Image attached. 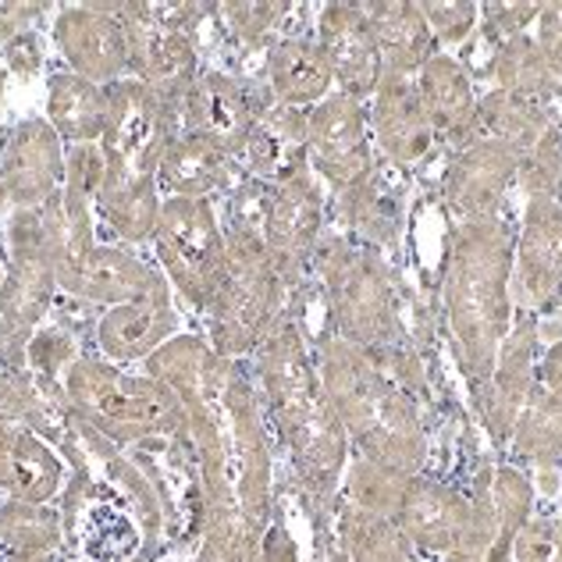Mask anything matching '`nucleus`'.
<instances>
[{"instance_id": "c756f323", "label": "nucleus", "mask_w": 562, "mask_h": 562, "mask_svg": "<svg viewBox=\"0 0 562 562\" xmlns=\"http://www.w3.org/2000/svg\"><path fill=\"white\" fill-rule=\"evenodd\" d=\"M171 324V314L165 310V289L157 285L154 300H136L128 303L122 310H114V314L103 321V346H108L114 357H136L139 349H146L154 342V338H160V331H165Z\"/></svg>"}, {"instance_id": "b1692460", "label": "nucleus", "mask_w": 562, "mask_h": 562, "mask_svg": "<svg viewBox=\"0 0 562 562\" xmlns=\"http://www.w3.org/2000/svg\"><path fill=\"white\" fill-rule=\"evenodd\" d=\"M232 160L225 150H217L214 143H206L200 136L179 132L160 154L157 165V186L171 192V200H206L217 189L232 186Z\"/></svg>"}, {"instance_id": "412c9836", "label": "nucleus", "mask_w": 562, "mask_h": 562, "mask_svg": "<svg viewBox=\"0 0 562 562\" xmlns=\"http://www.w3.org/2000/svg\"><path fill=\"white\" fill-rule=\"evenodd\" d=\"M367 22L374 29L381 76H406L417 79V71L438 54L431 25L420 14V4L395 0V4H363Z\"/></svg>"}, {"instance_id": "7c9ffc66", "label": "nucleus", "mask_w": 562, "mask_h": 562, "mask_svg": "<svg viewBox=\"0 0 562 562\" xmlns=\"http://www.w3.org/2000/svg\"><path fill=\"white\" fill-rule=\"evenodd\" d=\"M82 552L97 562H128L139 552V527L114 502H93L82 516Z\"/></svg>"}, {"instance_id": "473e14b6", "label": "nucleus", "mask_w": 562, "mask_h": 562, "mask_svg": "<svg viewBox=\"0 0 562 562\" xmlns=\"http://www.w3.org/2000/svg\"><path fill=\"white\" fill-rule=\"evenodd\" d=\"M420 14L431 25V36L435 43H446V47H456V43H463L473 29H477V14L481 8L473 4V0H424L420 4Z\"/></svg>"}, {"instance_id": "f257e3e1", "label": "nucleus", "mask_w": 562, "mask_h": 562, "mask_svg": "<svg viewBox=\"0 0 562 562\" xmlns=\"http://www.w3.org/2000/svg\"><path fill=\"white\" fill-rule=\"evenodd\" d=\"M317 374L331 409L367 463L406 473V477L420 473L427 460V438L417 406L381 371L371 349L352 346L338 335L324 338Z\"/></svg>"}, {"instance_id": "393cba45", "label": "nucleus", "mask_w": 562, "mask_h": 562, "mask_svg": "<svg viewBox=\"0 0 562 562\" xmlns=\"http://www.w3.org/2000/svg\"><path fill=\"white\" fill-rule=\"evenodd\" d=\"M47 114L50 128L57 136L71 143H97L103 139L111 122V100L108 90H100L97 82L82 76H54L47 93Z\"/></svg>"}, {"instance_id": "2eb2a0df", "label": "nucleus", "mask_w": 562, "mask_h": 562, "mask_svg": "<svg viewBox=\"0 0 562 562\" xmlns=\"http://www.w3.org/2000/svg\"><path fill=\"white\" fill-rule=\"evenodd\" d=\"M57 47L76 68V76L90 82H122L128 68V40L117 22L114 4H71L61 11L54 29Z\"/></svg>"}, {"instance_id": "ddd939ff", "label": "nucleus", "mask_w": 562, "mask_h": 562, "mask_svg": "<svg viewBox=\"0 0 562 562\" xmlns=\"http://www.w3.org/2000/svg\"><path fill=\"white\" fill-rule=\"evenodd\" d=\"M317 47L328 57L338 93L360 103L374 97L381 82V54L363 4H324L317 14Z\"/></svg>"}, {"instance_id": "2f4dec72", "label": "nucleus", "mask_w": 562, "mask_h": 562, "mask_svg": "<svg viewBox=\"0 0 562 562\" xmlns=\"http://www.w3.org/2000/svg\"><path fill=\"white\" fill-rule=\"evenodd\" d=\"M530 498L535 487L520 470L502 467L492 481V502H495V541L484 552V562H509V544L520 535V527L530 516Z\"/></svg>"}, {"instance_id": "dca6fc26", "label": "nucleus", "mask_w": 562, "mask_h": 562, "mask_svg": "<svg viewBox=\"0 0 562 562\" xmlns=\"http://www.w3.org/2000/svg\"><path fill=\"white\" fill-rule=\"evenodd\" d=\"M371 128L374 139L392 165H417L435 150V125L427 117L417 82L406 76H381L371 97Z\"/></svg>"}, {"instance_id": "0eeeda50", "label": "nucleus", "mask_w": 562, "mask_h": 562, "mask_svg": "<svg viewBox=\"0 0 562 562\" xmlns=\"http://www.w3.org/2000/svg\"><path fill=\"white\" fill-rule=\"evenodd\" d=\"M154 243H157V257L165 260L175 285L196 306L214 303L221 278H225L228 246L214 221L211 200L168 196L160 203Z\"/></svg>"}, {"instance_id": "f8f14e48", "label": "nucleus", "mask_w": 562, "mask_h": 562, "mask_svg": "<svg viewBox=\"0 0 562 562\" xmlns=\"http://www.w3.org/2000/svg\"><path fill=\"white\" fill-rule=\"evenodd\" d=\"M268 111L239 79L206 71L189 86L182 100V132L214 143L228 157H239L246 139L254 136L260 114Z\"/></svg>"}, {"instance_id": "6ab92c4d", "label": "nucleus", "mask_w": 562, "mask_h": 562, "mask_svg": "<svg viewBox=\"0 0 562 562\" xmlns=\"http://www.w3.org/2000/svg\"><path fill=\"white\" fill-rule=\"evenodd\" d=\"M0 182H4V192L14 203L22 206L47 203L57 182H61V136L47 122L19 125L8 143Z\"/></svg>"}, {"instance_id": "f704fd0d", "label": "nucleus", "mask_w": 562, "mask_h": 562, "mask_svg": "<svg viewBox=\"0 0 562 562\" xmlns=\"http://www.w3.org/2000/svg\"><path fill=\"white\" fill-rule=\"evenodd\" d=\"M292 11V4H225L221 14L232 22V29L246 43H260L263 36L278 29V22Z\"/></svg>"}, {"instance_id": "c03bdc74", "label": "nucleus", "mask_w": 562, "mask_h": 562, "mask_svg": "<svg viewBox=\"0 0 562 562\" xmlns=\"http://www.w3.org/2000/svg\"><path fill=\"white\" fill-rule=\"evenodd\" d=\"M4 196H8V192H4V182H0V203H4Z\"/></svg>"}, {"instance_id": "58836bf2", "label": "nucleus", "mask_w": 562, "mask_h": 562, "mask_svg": "<svg viewBox=\"0 0 562 562\" xmlns=\"http://www.w3.org/2000/svg\"><path fill=\"white\" fill-rule=\"evenodd\" d=\"M8 61H11V68L19 71V76H33V71L40 68V61H43V50H40V43H36V36H19L8 47Z\"/></svg>"}, {"instance_id": "5701e85b", "label": "nucleus", "mask_w": 562, "mask_h": 562, "mask_svg": "<svg viewBox=\"0 0 562 562\" xmlns=\"http://www.w3.org/2000/svg\"><path fill=\"white\" fill-rule=\"evenodd\" d=\"M235 160H243L249 175L274 186L292 179L295 171L306 168V114L281 108V103L268 108Z\"/></svg>"}, {"instance_id": "79ce46f5", "label": "nucleus", "mask_w": 562, "mask_h": 562, "mask_svg": "<svg viewBox=\"0 0 562 562\" xmlns=\"http://www.w3.org/2000/svg\"><path fill=\"white\" fill-rule=\"evenodd\" d=\"M446 562H484V555H473V552H449Z\"/></svg>"}, {"instance_id": "37998d69", "label": "nucleus", "mask_w": 562, "mask_h": 562, "mask_svg": "<svg viewBox=\"0 0 562 562\" xmlns=\"http://www.w3.org/2000/svg\"><path fill=\"white\" fill-rule=\"evenodd\" d=\"M0 289H4V260H0Z\"/></svg>"}, {"instance_id": "4c0bfd02", "label": "nucleus", "mask_w": 562, "mask_h": 562, "mask_svg": "<svg viewBox=\"0 0 562 562\" xmlns=\"http://www.w3.org/2000/svg\"><path fill=\"white\" fill-rule=\"evenodd\" d=\"M43 4H0V43H14L22 29L36 19Z\"/></svg>"}, {"instance_id": "a211bd4d", "label": "nucleus", "mask_w": 562, "mask_h": 562, "mask_svg": "<svg viewBox=\"0 0 562 562\" xmlns=\"http://www.w3.org/2000/svg\"><path fill=\"white\" fill-rule=\"evenodd\" d=\"M417 93L427 117L435 125V136L452 143L456 150H463L473 139H481V117H477V97L467 68L449 54H435L417 71Z\"/></svg>"}, {"instance_id": "20e7f679", "label": "nucleus", "mask_w": 562, "mask_h": 562, "mask_svg": "<svg viewBox=\"0 0 562 562\" xmlns=\"http://www.w3.org/2000/svg\"><path fill=\"white\" fill-rule=\"evenodd\" d=\"M317 268L331 295L338 338L360 349L392 346L398 338L395 295L389 268L374 249L331 235V239L317 243Z\"/></svg>"}, {"instance_id": "39448f33", "label": "nucleus", "mask_w": 562, "mask_h": 562, "mask_svg": "<svg viewBox=\"0 0 562 562\" xmlns=\"http://www.w3.org/2000/svg\"><path fill=\"white\" fill-rule=\"evenodd\" d=\"M192 4H114L128 40V65L146 90L179 103L196 82V19Z\"/></svg>"}, {"instance_id": "a878e982", "label": "nucleus", "mask_w": 562, "mask_h": 562, "mask_svg": "<svg viewBox=\"0 0 562 562\" xmlns=\"http://www.w3.org/2000/svg\"><path fill=\"white\" fill-rule=\"evenodd\" d=\"M513 452L520 460L538 463L544 492H555V477L562 467V403L544 392L541 384H535L527 406L520 413V420L513 427Z\"/></svg>"}, {"instance_id": "f03ea898", "label": "nucleus", "mask_w": 562, "mask_h": 562, "mask_svg": "<svg viewBox=\"0 0 562 562\" xmlns=\"http://www.w3.org/2000/svg\"><path fill=\"white\" fill-rule=\"evenodd\" d=\"M513 235L495 217L460 221L446 263V317L473 381H492L502 342L509 335Z\"/></svg>"}, {"instance_id": "f3484780", "label": "nucleus", "mask_w": 562, "mask_h": 562, "mask_svg": "<svg viewBox=\"0 0 562 562\" xmlns=\"http://www.w3.org/2000/svg\"><path fill=\"white\" fill-rule=\"evenodd\" d=\"M520 292L530 303H544L562 289V200L535 192L527 203L520 239L513 246Z\"/></svg>"}, {"instance_id": "ea45409f", "label": "nucleus", "mask_w": 562, "mask_h": 562, "mask_svg": "<svg viewBox=\"0 0 562 562\" xmlns=\"http://www.w3.org/2000/svg\"><path fill=\"white\" fill-rule=\"evenodd\" d=\"M538 384H541L544 392H552L562 403V342L544 352L541 371H538Z\"/></svg>"}, {"instance_id": "e433bc0d", "label": "nucleus", "mask_w": 562, "mask_h": 562, "mask_svg": "<svg viewBox=\"0 0 562 562\" xmlns=\"http://www.w3.org/2000/svg\"><path fill=\"white\" fill-rule=\"evenodd\" d=\"M538 50L555 79H562V0L559 4H541L538 14Z\"/></svg>"}, {"instance_id": "c9c22d12", "label": "nucleus", "mask_w": 562, "mask_h": 562, "mask_svg": "<svg viewBox=\"0 0 562 562\" xmlns=\"http://www.w3.org/2000/svg\"><path fill=\"white\" fill-rule=\"evenodd\" d=\"M484 33L495 36L498 43L524 36L530 22H538L541 4H484Z\"/></svg>"}, {"instance_id": "4be33fe9", "label": "nucleus", "mask_w": 562, "mask_h": 562, "mask_svg": "<svg viewBox=\"0 0 562 562\" xmlns=\"http://www.w3.org/2000/svg\"><path fill=\"white\" fill-rule=\"evenodd\" d=\"M268 82L271 97L289 111H314L321 100L331 97L335 76L328 57L317 47V40L289 36L278 40L268 57Z\"/></svg>"}, {"instance_id": "4468645a", "label": "nucleus", "mask_w": 562, "mask_h": 562, "mask_svg": "<svg viewBox=\"0 0 562 562\" xmlns=\"http://www.w3.org/2000/svg\"><path fill=\"white\" fill-rule=\"evenodd\" d=\"M516 175H520V154L509 143L481 136L456 150L446 171V200L460 221L495 217Z\"/></svg>"}, {"instance_id": "9d476101", "label": "nucleus", "mask_w": 562, "mask_h": 562, "mask_svg": "<svg viewBox=\"0 0 562 562\" xmlns=\"http://www.w3.org/2000/svg\"><path fill=\"white\" fill-rule=\"evenodd\" d=\"M306 160L328 179L342 200L367 189L374 154L367 139V108L346 93H331L306 111Z\"/></svg>"}, {"instance_id": "1a4fd4ad", "label": "nucleus", "mask_w": 562, "mask_h": 562, "mask_svg": "<svg viewBox=\"0 0 562 562\" xmlns=\"http://www.w3.org/2000/svg\"><path fill=\"white\" fill-rule=\"evenodd\" d=\"M225 246H228V263L214 303L221 306V328L228 331L232 342L249 346L274 321L285 281H281L260 232L232 225L225 235Z\"/></svg>"}, {"instance_id": "c85d7f7f", "label": "nucleus", "mask_w": 562, "mask_h": 562, "mask_svg": "<svg viewBox=\"0 0 562 562\" xmlns=\"http://www.w3.org/2000/svg\"><path fill=\"white\" fill-rule=\"evenodd\" d=\"M477 117H481V136L509 143L520 157L530 154L538 143H544L559 128L535 108V103H527L520 97H509L502 90L487 93L477 103Z\"/></svg>"}, {"instance_id": "7ed1b4c3", "label": "nucleus", "mask_w": 562, "mask_h": 562, "mask_svg": "<svg viewBox=\"0 0 562 562\" xmlns=\"http://www.w3.org/2000/svg\"><path fill=\"white\" fill-rule=\"evenodd\" d=\"M263 378H268L278 427L295 456L314 509L328 513L346 467L349 435L331 409L321 374L310 363L303 338L292 324H285L263 352Z\"/></svg>"}, {"instance_id": "a18cd8bd", "label": "nucleus", "mask_w": 562, "mask_h": 562, "mask_svg": "<svg viewBox=\"0 0 562 562\" xmlns=\"http://www.w3.org/2000/svg\"><path fill=\"white\" fill-rule=\"evenodd\" d=\"M0 93H4V71H0Z\"/></svg>"}, {"instance_id": "423d86ee", "label": "nucleus", "mask_w": 562, "mask_h": 562, "mask_svg": "<svg viewBox=\"0 0 562 562\" xmlns=\"http://www.w3.org/2000/svg\"><path fill=\"white\" fill-rule=\"evenodd\" d=\"M398 527L413 549L484 555L495 541V502L492 492L470 502L456 487L413 473L398 498Z\"/></svg>"}, {"instance_id": "cd10ccee", "label": "nucleus", "mask_w": 562, "mask_h": 562, "mask_svg": "<svg viewBox=\"0 0 562 562\" xmlns=\"http://www.w3.org/2000/svg\"><path fill=\"white\" fill-rule=\"evenodd\" d=\"M154 274L143 268L139 260H132L122 249L93 246V254L86 257L76 271H71L61 285L76 289L93 300H128L139 295L143 289H154Z\"/></svg>"}, {"instance_id": "9b49d317", "label": "nucleus", "mask_w": 562, "mask_h": 562, "mask_svg": "<svg viewBox=\"0 0 562 562\" xmlns=\"http://www.w3.org/2000/svg\"><path fill=\"white\" fill-rule=\"evenodd\" d=\"M324 225V196L310 168L295 171L292 179L274 186V200L263 217L260 239L268 246L281 281H295L303 274L306 260L317 254Z\"/></svg>"}, {"instance_id": "72a5a7b5", "label": "nucleus", "mask_w": 562, "mask_h": 562, "mask_svg": "<svg viewBox=\"0 0 562 562\" xmlns=\"http://www.w3.org/2000/svg\"><path fill=\"white\" fill-rule=\"evenodd\" d=\"M509 552L513 562H562V520L559 516L527 520L513 538Z\"/></svg>"}, {"instance_id": "6e6552de", "label": "nucleus", "mask_w": 562, "mask_h": 562, "mask_svg": "<svg viewBox=\"0 0 562 562\" xmlns=\"http://www.w3.org/2000/svg\"><path fill=\"white\" fill-rule=\"evenodd\" d=\"M406 473L357 460L346 473L338 527L349 562H409L413 544L398 527V498Z\"/></svg>"}, {"instance_id": "bb28decb", "label": "nucleus", "mask_w": 562, "mask_h": 562, "mask_svg": "<svg viewBox=\"0 0 562 562\" xmlns=\"http://www.w3.org/2000/svg\"><path fill=\"white\" fill-rule=\"evenodd\" d=\"M495 79H498L502 93L535 103V108L555 125L552 100H559L562 93H559V82L549 71V65H544V57H541L535 40H530V36H516V40L498 43V50H495Z\"/></svg>"}, {"instance_id": "aec40b11", "label": "nucleus", "mask_w": 562, "mask_h": 562, "mask_svg": "<svg viewBox=\"0 0 562 562\" xmlns=\"http://www.w3.org/2000/svg\"><path fill=\"white\" fill-rule=\"evenodd\" d=\"M535 321L524 317L516 324V331L506 335L498 352V363H495V374H492V389H487L484 398V413H487V427L498 441H506L513 435L516 420L527 406L530 392H535Z\"/></svg>"}, {"instance_id": "a19ab883", "label": "nucleus", "mask_w": 562, "mask_h": 562, "mask_svg": "<svg viewBox=\"0 0 562 562\" xmlns=\"http://www.w3.org/2000/svg\"><path fill=\"white\" fill-rule=\"evenodd\" d=\"M263 562H295V552H292V541L285 538V530H274L268 549H263Z\"/></svg>"}]
</instances>
